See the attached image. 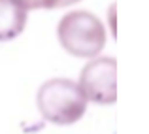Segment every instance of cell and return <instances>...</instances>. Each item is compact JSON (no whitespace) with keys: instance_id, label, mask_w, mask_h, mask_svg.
Masks as SVG:
<instances>
[{"instance_id":"6da1fadb","label":"cell","mask_w":149,"mask_h":134,"mask_svg":"<svg viewBox=\"0 0 149 134\" xmlns=\"http://www.w3.org/2000/svg\"><path fill=\"white\" fill-rule=\"evenodd\" d=\"M87 96L79 83L66 77H53L45 81L36 94L38 112L53 125H74L85 115Z\"/></svg>"},{"instance_id":"7a4b0ae2","label":"cell","mask_w":149,"mask_h":134,"mask_svg":"<svg viewBox=\"0 0 149 134\" xmlns=\"http://www.w3.org/2000/svg\"><path fill=\"white\" fill-rule=\"evenodd\" d=\"M57 38L70 55L77 59H95L106 47V27L95 13L76 10L58 21Z\"/></svg>"},{"instance_id":"3957f363","label":"cell","mask_w":149,"mask_h":134,"mask_svg":"<svg viewBox=\"0 0 149 134\" xmlns=\"http://www.w3.org/2000/svg\"><path fill=\"white\" fill-rule=\"evenodd\" d=\"M79 87L89 102L111 106L117 100V61L113 57H95L85 64Z\"/></svg>"},{"instance_id":"277c9868","label":"cell","mask_w":149,"mask_h":134,"mask_svg":"<svg viewBox=\"0 0 149 134\" xmlns=\"http://www.w3.org/2000/svg\"><path fill=\"white\" fill-rule=\"evenodd\" d=\"M29 10L17 0H0V42L15 40L25 30Z\"/></svg>"},{"instance_id":"5b68a950","label":"cell","mask_w":149,"mask_h":134,"mask_svg":"<svg viewBox=\"0 0 149 134\" xmlns=\"http://www.w3.org/2000/svg\"><path fill=\"white\" fill-rule=\"evenodd\" d=\"M26 10H55V8H66L79 0H17Z\"/></svg>"}]
</instances>
